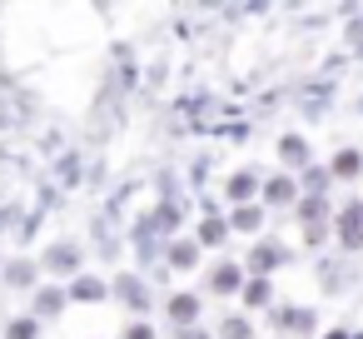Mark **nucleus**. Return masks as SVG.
Wrapping results in <instances>:
<instances>
[{"label":"nucleus","instance_id":"obj_1","mask_svg":"<svg viewBox=\"0 0 363 339\" xmlns=\"http://www.w3.org/2000/svg\"><path fill=\"white\" fill-rule=\"evenodd\" d=\"M338 235H343V244H363V205H353V210L338 220Z\"/></svg>","mask_w":363,"mask_h":339},{"label":"nucleus","instance_id":"obj_2","mask_svg":"<svg viewBox=\"0 0 363 339\" xmlns=\"http://www.w3.org/2000/svg\"><path fill=\"white\" fill-rule=\"evenodd\" d=\"M174 314L179 319H194V299H174Z\"/></svg>","mask_w":363,"mask_h":339}]
</instances>
